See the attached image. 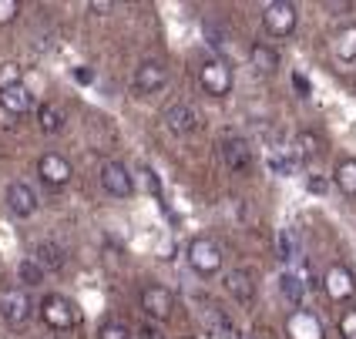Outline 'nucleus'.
<instances>
[{
  "label": "nucleus",
  "mask_w": 356,
  "mask_h": 339,
  "mask_svg": "<svg viewBox=\"0 0 356 339\" xmlns=\"http://www.w3.org/2000/svg\"><path fill=\"white\" fill-rule=\"evenodd\" d=\"M40 320L47 322L51 329L64 333V329H74V326H78L81 313L71 299H64V296H58V292H51V296L40 299Z\"/></svg>",
  "instance_id": "obj_1"
},
{
  "label": "nucleus",
  "mask_w": 356,
  "mask_h": 339,
  "mask_svg": "<svg viewBox=\"0 0 356 339\" xmlns=\"http://www.w3.org/2000/svg\"><path fill=\"white\" fill-rule=\"evenodd\" d=\"M296 24H299V10L296 3H289V0H273V3L262 7V27L273 38H289L296 31Z\"/></svg>",
  "instance_id": "obj_2"
},
{
  "label": "nucleus",
  "mask_w": 356,
  "mask_h": 339,
  "mask_svg": "<svg viewBox=\"0 0 356 339\" xmlns=\"http://www.w3.org/2000/svg\"><path fill=\"white\" fill-rule=\"evenodd\" d=\"M198 84H202L205 94H212V98L232 94V67H229V60H222V58L202 60V67H198Z\"/></svg>",
  "instance_id": "obj_3"
},
{
  "label": "nucleus",
  "mask_w": 356,
  "mask_h": 339,
  "mask_svg": "<svg viewBox=\"0 0 356 339\" xmlns=\"http://www.w3.org/2000/svg\"><path fill=\"white\" fill-rule=\"evenodd\" d=\"M34 313V302L27 296L24 286H3L0 289V316L7 326H24Z\"/></svg>",
  "instance_id": "obj_4"
},
{
  "label": "nucleus",
  "mask_w": 356,
  "mask_h": 339,
  "mask_svg": "<svg viewBox=\"0 0 356 339\" xmlns=\"http://www.w3.org/2000/svg\"><path fill=\"white\" fill-rule=\"evenodd\" d=\"M188 265L195 269L198 276L209 279V276H216L218 269H222V249L209 235H195V239L188 242Z\"/></svg>",
  "instance_id": "obj_5"
},
{
  "label": "nucleus",
  "mask_w": 356,
  "mask_h": 339,
  "mask_svg": "<svg viewBox=\"0 0 356 339\" xmlns=\"http://www.w3.org/2000/svg\"><path fill=\"white\" fill-rule=\"evenodd\" d=\"M218 155H222V165L236 175H245L252 168V144L238 135H225L222 144H218Z\"/></svg>",
  "instance_id": "obj_6"
},
{
  "label": "nucleus",
  "mask_w": 356,
  "mask_h": 339,
  "mask_svg": "<svg viewBox=\"0 0 356 339\" xmlns=\"http://www.w3.org/2000/svg\"><path fill=\"white\" fill-rule=\"evenodd\" d=\"M98 179H101V188H104L108 195H115V199H128V195L135 192V179H131V172H128L121 161H104Z\"/></svg>",
  "instance_id": "obj_7"
},
{
  "label": "nucleus",
  "mask_w": 356,
  "mask_h": 339,
  "mask_svg": "<svg viewBox=\"0 0 356 339\" xmlns=\"http://www.w3.org/2000/svg\"><path fill=\"white\" fill-rule=\"evenodd\" d=\"M141 309H145L148 320L165 322L172 316V309H175V292L165 289V286H145L141 289Z\"/></svg>",
  "instance_id": "obj_8"
},
{
  "label": "nucleus",
  "mask_w": 356,
  "mask_h": 339,
  "mask_svg": "<svg viewBox=\"0 0 356 339\" xmlns=\"http://www.w3.org/2000/svg\"><path fill=\"white\" fill-rule=\"evenodd\" d=\"M323 289L333 302H350L356 296V279L346 265H330L323 276Z\"/></svg>",
  "instance_id": "obj_9"
},
{
  "label": "nucleus",
  "mask_w": 356,
  "mask_h": 339,
  "mask_svg": "<svg viewBox=\"0 0 356 339\" xmlns=\"http://www.w3.org/2000/svg\"><path fill=\"white\" fill-rule=\"evenodd\" d=\"M38 175L44 185H51V188H64L71 175H74V168H71V161L58 155V151H47V155H40L38 161Z\"/></svg>",
  "instance_id": "obj_10"
},
{
  "label": "nucleus",
  "mask_w": 356,
  "mask_h": 339,
  "mask_svg": "<svg viewBox=\"0 0 356 339\" xmlns=\"http://www.w3.org/2000/svg\"><path fill=\"white\" fill-rule=\"evenodd\" d=\"M286 336L289 339H326V333H323V322H319L316 313L293 309L289 320H286Z\"/></svg>",
  "instance_id": "obj_11"
},
{
  "label": "nucleus",
  "mask_w": 356,
  "mask_h": 339,
  "mask_svg": "<svg viewBox=\"0 0 356 339\" xmlns=\"http://www.w3.org/2000/svg\"><path fill=\"white\" fill-rule=\"evenodd\" d=\"M165 84H168V67L161 60H141L135 67V88L141 94H159Z\"/></svg>",
  "instance_id": "obj_12"
},
{
  "label": "nucleus",
  "mask_w": 356,
  "mask_h": 339,
  "mask_svg": "<svg viewBox=\"0 0 356 339\" xmlns=\"http://www.w3.org/2000/svg\"><path fill=\"white\" fill-rule=\"evenodd\" d=\"M161 118H165V128H168L172 135H192V131L198 128V121H202L195 108H192V104H185V101L168 104Z\"/></svg>",
  "instance_id": "obj_13"
},
{
  "label": "nucleus",
  "mask_w": 356,
  "mask_h": 339,
  "mask_svg": "<svg viewBox=\"0 0 356 339\" xmlns=\"http://www.w3.org/2000/svg\"><path fill=\"white\" fill-rule=\"evenodd\" d=\"M3 199H7V208H10L17 219H31V215L38 212V195H34V188L24 185V181H10Z\"/></svg>",
  "instance_id": "obj_14"
},
{
  "label": "nucleus",
  "mask_w": 356,
  "mask_h": 339,
  "mask_svg": "<svg viewBox=\"0 0 356 339\" xmlns=\"http://www.w3.org/2000/svg\"><path fill=\"white\" fill-rule=\"evenodd\" d=\"M225 292H229L236 302L249 306V302L256 299V279H252V272H245V269H232V272L225 276Z\"/></svg>",
  "instance_id": "obj_15"
},
{
  "label": "nucleus",
  "mask_w": 356,
  "mask_h": 339,
  "mask_svg": "<svg viewBox=\"0 0 356 339\" xmlns=\"http://www.w3.org/2000/svg\"><path fill=\"white\" fill-rule=\"evenodd\" d=\"M0 108L7 111V115H27L31 108H34V94L24 88V84H17V88H7V91H0Z\"/></svg>",
  "instance_id": "obj_16"
},
{
  "label": "nucleus",
  "mask_w": 356,
  "mask_h": 339,
  "mask_svg": "<svg viewBox=\"0 0 356 339\" xmlns=\"http://www.w3.org/2000/svg\"><path fill=\"white\" fill-rule=\"evenodd\" d=\"M31 259L38 262L44 272H58V269H64V262H67V252L60 249L58 242H38V249H34Z\"/></svg>",
  "instance_id": "obj_17"
},
{
  "label": "nucleus",
  "mask_w": 356,
  "mask_h": 339,
  "mask_svg": "<svg viewBox=\"0 0 356 339\" xmlns=\"http://www.w3.org/2000/svg\"><path fill=\"white\" fill-rule=\"evenodd\" d=\"M64 121H67V115H64V108H58V104L44 101L38 108V128L44 135H58V131H64Z\"/></svg>",
  "instance_id": "obj_18"
},
{
  "label": "nucleus",
  "mask_w": 356,
  "mask_h": 339,
  "mask_svg": "<svg viewBox=\"0 0 356 339\" xmlns=\"http://www.w3.org/2000/svg\"><path fill=\"white\" fill-rule=\"evenodd\" d=\"M249 60H252V67L262 71V74H276L279 71V51L269 47V44H252V47H249Z\"/></svg>",
  "instance_id": "obj_19"
},
{
  "label": "nucleus",
  "mask_w": 356,
  "mask_h": 339,
  "mask_svg": "<svg viewBox=\"0 0 356 339\" xmlns=\"http://www.w3.org/2000/svg\"><path fill=\"white\" fill-rule=\"evenodd\" d=\"M279 292H282V299L289 302V306L302 309V299H306V282L299 279L296 272H282V276H279Z\"/></svg>",
  "instance_id": "obj_20"
},
{
  "label": "nucleus",
  "mask_w": 356,
  "mask_h": 339,
  "mask_svg": "<svg viewBox=\"0 0 356 339\" xmlns=\"http://www.w3.org/2000/svg\"><path fill=\"white\" fill-rule=\"evenodd\" d=\"M333 179H337V185H339V192H343V195L356 199V158L339 161L337 172H333Z\"/></svg>",
  "instance_id": "obj_21"
},
{
  "label": "nucleus",
  "mask_w": 356,
  "mask_h": 339,
  "mask_svg": "<svg viewBox=\"0 0 356 339\" xmlns=\"http://www.w3.org/2000/svg\"><path fill=\"white\" fill-rule=\"evenodd\" d=\"M279 259L282 262H296L299 256H302V245H299V235H296V229H282L279 232Z\"/></svg>",
  "instance_id": "obj_22"
},
{
  "label": "nucleus",
  "mask_w": 356,
  "mask_h": 339,
  "mask_svg": "<svg viewBox=\"0 0 356 339\" xmlns=\"http://www.w3.org/2000/svg\"><path fill=\"white\" fill-rule=\"evenodd\" d=\"M319 151H323V138H319V135H313V131H299V138H296V158L299 161H309V158H316Z\"/></svg>",
  "instance_id": "obj_23"
},
{
  "label": "nucleus",
  "mask_w": 356,
  "mask_h": 339,
  "mask_svg": "<svg viewBox=\"0 0 356 339\" xmlns=\"http://www.w3.org/2000/svg\"><path fill=\"white\" fill-rule=\"evenodd\" d=\"M337 54H339V60H356V24H350V27L339 31Z\"/></svg>",
  "instance_id": "obj_24"
},
{
  "label": "nucleus",
  "mask_w": 356,
  "mask_h": 339,
  "mask_svg": "<svg viewBox=\"0 0 356 339\" xmlns=\"http://www.w3.org/2000/svg\"><path fill=\"white\" fill-rule=\"evenodd\" d=\"M20 78H24V67H20L17 60H0V91L17 88Z\"/></svg>",
  "instance_id": "obj_25"
},
{
  "label": "nucleus",
  "mask_w": 356,
  "mask_h": 339,
  "mask_svg": "<svg viewBox=\"0 0 356 339\" xmlns=\"http://www.w3.org/2000/svg\"><path fill=\"white\" fill-rule=\"evenodd\" d=\"M17 276H20V282H24V286H38V282H44V269H40L38 262L27 256V259H20Z\"/></svg>",
  "instance_id": "obj_26"
},
{
  "label": "nucleus",
  "mask_w": 356,
  "mask_h": 339,
  "mask_svg": "<svg viewBox=\"0 0 356 339\" xmlns=\"http://www.w3.org/2000/svg\"><path fill=\"white\" fill-rule=\"evenodd\" d=\"M205 40H209V47L216 51L218 58L225 60V54H229V47H225V34L218 31L216 24H205Z\"/></svg>",
  "instance_id": "obj_27"
},
{
  "label": "nucleus",
  "mask_w": 356,
  "mask_h": 339,
  "mask_svg": "<svg viewBox=\"0 0 356 339\" xmlns=\"http://www.w3.org/2000/svg\"><path fill=\"white\" fill-rule=\"evenodd\" d=\"M98 339H135V336H131V329L124 322H104L98 329Z\"/></svg>",
  "instance_id": "obj_28"
},
{
  "label": "nucleus",
  "mask_w": 356,
  "mask_h": 339,
  "mask_svg": "<svg viewBox=\"0 0 356 339\" xmlns=\"http://www.w3.org/2000/svg\"><path fill=\"white\" fill-rule=\"evenodd\" d=\"M209 322H212V329H216L218 336H229V333H232V322L218 313V306H209ZM232 336H236V333H232Z\"/></svg>",
  "instance_id": "obj_29"
},
{
  "label": "nucleus",
  "mask_w": 356,
  "mask_h": 339,
  "mask_svg": "<svg viewBox=\"0 0 356 339\" xmlns=\"http://www.w3.org/2000/svg\"><path fill=\"white\" fill-rule=\"evenodd\" d=\"M339 336L356 339V309H346V313L339 316Z\"/></svg>",
  "instance_id": "obj_30"
},
{
  "label": "nucleus",
  "mask_w": 356,
  "mask_h": 339,
  "mask_svg": "<svg viewBox=\"0 0 356 339\" xmlns=\"http://www.w3.org/2000/svg\"><path fill=\"white\" fill-rule=\"evenodd\" d=\"M20 14V3L17 0H0V24H10V20Z\"/></svg>",
  "instance_id": "obj_31"
},
{
  "label": "nucleus",
  "mask_w": 356,
  "mask_h": 339,
  "mask_svg": "<svg viewBox=\"0 0 356 339\" xmlns=\"http://www.w3.org/2000/svg\"><path fill=\"white\" fill-rule=\"evenodd\" d=\"M293 88H296L299 91V98H309V94H313V88H309V81H306V74H293Z\"/></svg>",
  "instance_id": "obj_32"
},
{
  "label": "nucleus",
  "mask_w": 356,
  "mask_h": 339,
  "mask_svg": "<svg viewBox=\"0 0 356 339\" xmlns=\"http://www.w3.org/2000/svg\"><path fill=\"white\" fill-rule=\"evenodd\" d=\"M88 10L104 17V14H111V10H115V3H111V0H91V3H88Z\"/></svg>",
  "instance_id": "obj_33"
},
{
  "label": "nucleus",
  "mask_w": 356,
  "mask_h": 339,
  "mask_svg": "<svg viewBox=\"0 0 356 339\" xmlns=\"http://www.w3.org/2000/svg\"><path fill=\"white\" fill-rule=\"evenodd\" d=\"M135 339H165V333H161L159 326H152V322H145V326H141L138 329V336Z\"/></svg>",
  "instance_id": "obj_34"
},
{
  "label": "nucleus",
  "mask_w": 356,
  "mask_h": 339,
  "mask_svg": "<svg viewBox=\"0 0 356 339\" xmlns=\"http://www.w3.org/2000/svg\"><path fill=\"white\" fill-rule=\"evenodd\" d=\"M145 185H148V192H152V195H161V181H159L155 172H145Z\"/></svg>",
  "instance_id": "obj_35"
},
{
  "label": "nucleus",
  "mask_w": 356,
  "mask_h": 339,
  "mask_svg": "<svg viewBox=\"0 0 356 339\" xmlns=\"http://www.w3.org/2000/svg\"><path fill=\"white\" fill-rule=\"evenodd\" d=\"M309 192H316V195H326V192H330V185H326L323 179H316V175H313V179H309Z\"/></svg>",
  "instance_id": "obj_36"
},
{
  "label": "nucleus",
  "mask_w": 356,
  "mask_h": 339,
  "mask_svg": "<svg viewBox=\"0 0 356 339\" xmlns=\"http://www.w3.org/2000/svg\"><path fill=\"white\" fill-rule=\"evenodd\" d=\"M74 81H78V84H91V81H95V74H91L88 67H78V71H74Z\"/></svg>",
  "instance_id": "obj_37"
},
{
  "label": "nucleus",
  "mask_w": 356,
  "mask_h": 339,
  "mask_svg": "<svg viewBox=\"0 0 356 339\" xmlns=\"http://www.w3.org/2000/svg\"><path fill=\"white\" fill-rule=\"evenodd\" d=\"M353 3H326V10H350Z\"/></svg>",
  "instance_id": "obj_38"
}]
</instances>
